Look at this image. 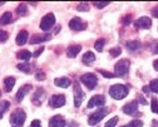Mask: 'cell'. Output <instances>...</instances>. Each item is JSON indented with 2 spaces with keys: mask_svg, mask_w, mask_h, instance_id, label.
<instances>
[{
  "mask_svg": "<svg viewBox=\"0 0 158 127\" xmlns=\"http://www.w3.org/2000/svg\"><path fill=\"white\" fill-rule=\"evenodd\" d=\"M153 68H154V69H156V71L158 72V59L153 62Z\"/></svg>",
  "mask_w": 158,
  "mask_h": 127,
  "instance_id": "obj_44",
  "label": "cell"
},
{
  "mask_svg": "<svg viewBox=\"0 0 158 127\" xmlns=\"http://www.w3.org/2000/svg\"><path fill=\"white\" fill-rule=\"evenodd\" d=\"M82 60H83L84 64L89 66V64H92V63L95 60V55H94V53H93V52L88 50V52H85V53H84V55H83Z\"/></svg>",
  "mask_w": 158,
  "mask_h": 127,
  "instance_id": "obj_20",
  "label": "cell"
},
{
  "mask_svg": "<svg viewBox=\"0 0 158 127\" xmlns=\"http://www.w3.org/2000/svg\"><path fill=\"white\" fill-rule=\"evenodd\" d=\"M14 84H15V78H14V77H8V78H5V81H4L5 91H6V92H10V91L14 88Z\"/></svg>",
  "mask_w": 158,
  "mask_h": 127,
  "instance_id": "obj_21",
  "label": "cell"
},
{
  "mask_svg": "<svg viewBox=\"0 0 158 127\" xmlns=\"http://www.w3.org/2000/svg\"><path fill=\"white\" fill-rule=\"evenodd\" d=\"M81 81L88 90H94L98 84V78L94 73H87L81 77Z\"/></svg>",
  "mask_w": 158,
  "mask_h": 127,
  "instance_id": "obj_5",
  "label": "cell"
},
{
  "mask_svg": "<svg viewBox=\"0 0 158 127\" xmlns=\"http://www.w3.org/2000/svg\"><path fill=\"white\" fill-rule=\"evenodd\" d=\"M151 108H152V112H153V113H158V101H157L156 98L152 99Z\"/></svg>",
  "mask_w": 158,
  "mask_h": 127,
  "instance_id": "obj_31",
  "label": "cell"
},
{
  "mask_svg": "<svg viewBox=\"0 0 158 127\" xmlns=\"http://www.w3.org/2000/svg\"><path fill=\"white\" fill-rule=\"evenodd\" d=\"M16 11H18V14L20 15V16H24V15H27V13H28V8H27L25 4H20V5L18 7Z\"/></svg>",
  "mask_w": 158,
  "mask_h": 127,
  "instance_id": "obj_28",
  "label": "cell"
},
{
  "mask_svg": "<svg viewBox=\"0 0 158 127\" xmlns=\"http://www.w3.org/2000/svg\"><path fill=\"white\" fill-rule=\"evenodd\" d=\"M55 23V16L53 13H49L47 14L43 19H42V22H40V29L42 30H49Z\"/></svg>",
  "mask_w": 158,
  "mask_h": 127,
  "instance_id": "obj_6",
  "label": "cell"
},
{
  "mask_svg": "<svg viewBox=\"0 0 158 127\" xmlns=\"http://www.w3.org/2000/svg\"><path fill=\"white\" fill-rule=\"evenodd\" d=\"M134 27L138 29H149L152 27V20L148 16H142L135 20Z\"/></svg>",
  "mask_w": 158,
  "mask_h": 127,
  "instance_id": "obj_9",
  "label": "cell"
},
{
  "mask_svg": "<svg viewBox=\"0 0 158 127\" xmlns=\"http://www.w3.org/2000/svg\"><path fill=\"white\" fill-rule=\"evenodd\" d=\"M44 96H45L44 90L43 88H38L36 92H35V94H34V97H33V102L36 106H39V104H40V102H42V99L44 98Z\"/></svg>",
  "mask_w": 158,
  "mask_h": 127,
  "instance_id": "obj_18",
  "label": "cell"
},
{
  "mask_svg": "<svg viewBox=\"0 0 158 127\" xmlns=\"http://www.w3.org/2000/svg\"><path fill=\"white\" fill-rule=\"evenodd\" d=\"M11 20H13L11 13L6 11V13H4L2 16H0V24H2V25H6V24H9L11 22Z\"/></svg>",
  "mask_w": 158,
  "mask_h": 127,
  "instance_id": "obj_22",
  "label": "cell"
},
{
  "mask_svg": "<svg viewBox=\"0 0 158 127\" xmlns=\"http://www.w3.org/2000/svg\"><path fill=\"white\" fill-rule=\"evenodd\" d=\"M142 126H143V122L141 120H134L128 125V127H142Z\"/></svg>",
  "mask_w": 158,
  "mask_h": 127,
  "instance_id": "obj_33",
  "label": "cell"
},
{
  "mask_svg": "<svg viewBox=\"0 0 158 127\" xmlns=\"http://www.w3.org/2000/svg\"><path fill=\"white\" fill-rule=\"evenodd\" d=\"M31 55H33V54H31L29 50H20V52H18V54H16V57H18L19 59H23V60L30 59Z\"/></svg>",
  "mask_w": 158,
  "mask_h": 127,
  "instance_id": "obj_24",
  "label": "cell"
},
{
  "mask_svg": "<svg viewBox=\"0 0 158 127\" xmlns=\"http://www.w3.org/2000/svg\"><path fill=\"white\" fill-rule=\"evenodd\" d=\"M54 83L56 87H60V88H68L70 86V79L69 78H65V77H62V78H56L54 79Z\"/></svg>",
  "mask_w": 158,
  "mask_h": 127,
  "instance_id": "obj_16",
  "label": "cell"
},
{
  "mask_svg": "<svg viewBox=\"0 0 158 127\" xmlns=\"http://www.w3.org/2000/svg\"><path fill=\"white\" fill-rule=\"evenodd\" d=\"M123 112L126 115H131V116H134L137 115L138 112V102L137 101H132V102H128L124 107H123Z\"/></svg>",
  "mask_w": 158,
  "mask_h": 127,
  "instance_id": "obj_11",
  "label": "cell"
},
{
  "mask_svg": "<svg viewBox=\"0 0 158 127\" xmlns=\"http://www.w3.org/2000/svg\"><path fill=\"white\" fill-rule=\"evenodd\" d=\"M50 39V35H40V34H35L30 38V44H36V43H42Z\"/></svg>",
  "mask_w": 158,
  "mask_h": 127,
  "instance_id": "obj_19",
  "label": "cell"
},
{
  "mask_svg": "<svg viewBox=\"0 0 158 127\" xmlns=\"http://www.w3.org/2000/svg\"><path fill=\"white\" fill-rule=\"evenodd\" d=\"M122 127H128V126H122Z\"/></svg>",
  "mask_w": 158,
  "mask_h": 127,
  "instance_id": "obj_46",
  "label": "cell"
},
{
  "mask_svg": "<svg viewBox=\"0 0 158 127\" xmlns=\"http://www.w3.org/2000/svg\"><path fill=\"white\" fill-rule=\"evenodd\" d=\"M73 92H74V106L75 107H79L81 103L83 102V99H84V93H83L81 86H79L78 83H74Z\"/></svg>",
  "mask_w": 158,
  "mask_h": 127,
  "instance_id": "obj_7",
  "label": "cell"
},
{
  "mask_svg": "<svg viewBox=\"0 0 158 127\" xmlns=\"http://www.w3.org/2000/svg\"><path fill=\"white\" fill-rule=\"evenodd\" d=\"M109 94L114 99H123L128 96V87L124 84H114L109 88Z\"/></svg>",
  "mask_w": 158,
  "mask_h": 127,
  "instance_id": "obj_1",
  "label": "cell"
},
{
  "mask_svg": "<svg viewBox=\"0 0 158 127\" xmlns=\"http://www.w3.org/2000/svg\"><path fill=\"white\" fill-rule=\"evenodd\" d=\"M104 103H106L104 96H94V97H92L89 99L87 107L88 108H93V107H97V106H99V107H101V106H103Z\"/></svg>",
  "mask_w": 158,
  "mask_h": 127,
  "instance_id": "obj_12",
  "label": "cell"
},
{
  "mask_svg": "<svg viewBox=\"0 0 158 127\" xmlns=\"http://www.w3.org/2000/svg\"><path fill=\"white\" fill-rule=\"evenodd\" d=\"M27 115L23 110H15L10 116V123L13 127H22L25 122Z\"/></svg>",
  "mask_w": 158,
  "mask_h": 127,
  "instance_id": "obj_3",
  "label": "cell"
},
{
  "mask_svg": "<svg viewBox=\"0 0 158 127\" xmlns=\"http://www.w3.org/2000/svg\"><path fill=\"white\" fill-rule=\"evenodd\" d=\"M131 20H132V16H131V15H127L126 18H123L122 23H123V25H128V24L131 23Z\"/></svg>",
  "mask_w": 158,
  "mask_h": 127,
  "instance_id": "obj_39",
  "label": "cell"
},
{
  "mask_svg": "<svg viewBox=\"0 0 158 127\" xmlns=\"http://www.w3.org/2000/svg\"><path fill=\"white\" fill-rule=\"evenodd\" d=\"M49 104L52 106L53 108H59L63 107L65 104V97L63 94H54L52 96V98L49 99Z\"/></svg>",
  "mask_w": 158,
  "mask_h": 127,
  "instance_id": "obj_8",
  "label": "cell"
},
{
  "mask_svg": "<svg viewBox=\"0 0 158 127\" xmlns=\"http://www.w3.org/2000/svg\"><path fill=\"white\" fill-rule=\"evenodd\" d=\"M117 122H118V117H113V118H110V120L106 123V126H104V127H115Z\"/></svg>",
  "mask_w": 158,
  "mask_h": 127,
  "instance_id": "obj_32",
  "label": "cell"
},
{
  "mask_svg": "<svg viewBox=\"0 0 158 127\" xmlns=\"http://www.w3.org/2000/svg\"><path fill=\"white\" fill-rule=\"evenodd\" d=\"M30 90H31L30 84H25V86H23L22 88H19V91H18V93H16V101H18V102L23 101V98L25 97L27 93L30 92Z\"/></svg>",
  "mask_w": 158,
  "mask_h": 127,
  "instance_id": "obj_14",
  "label": "cell"
},
{
  "mask_svg": "<svg viewBox=\"0 0 158 127\" xmlns=\"http://www.w3.org/2000/svg\"><path fill=\"white\" fill-rule=\"evenodd\" d=\"M30 127H42V123H40V121H39V120H34L31 122Z\"/></svg>",
  "mask_w": 158,
  "mask_h": 127,
  "instance_id": "obj_40",
  "label": "cell"
},
{
  "mask_svg": "<svg viewBox=\"0 0 158 127\" xmlns=\"http://www.w3.org/2000/svg\"><path fill=\"white\" fill-rule=\"evenodd\" d=\"M77 9L81 10V11H87V10L89 9V4H88V3H82V4H79V5L77 7Z\"/></svg>",
  "mask_w": 158,
  "mask_h": 127,
  "instance_id": "obj_36",
  "label": "cell"
},
{
  "mask_svg": "<svg viewBox=\"0 0 158 127\" xmlns=\"http://www.w3.org/2000/svg\"><path fill=\"white\" fill-rule=\"evenodd\" d=\"M18 69L23 71L24 73H30L31 66H30V63H20V64H18Z\"/></svg>",
  "mask_w": 158,
  "mask_h": 127,
  "instance_id": "obj_26",
  "label": "cell"
},
{
  "mask_svg": "<svg viewBox=\"0 0 158 127\" xmlns=\"http://www.w3.org/2000/svg\"><path fill=\"white\" fill-rule=\"evenodd\" d=\"M148 88H149L153 93H158V79H153V81H151Z\"/></svg>",
  "mask_w": 158,
  "mask_h": 127,
  "instance_id": "obj_27",
  "label": "cell"
},
{
  "mask_svg": "<svg viewBox=\"0 0 158 127\" xmlns=\"http://www.w3.org/2000/svg\"><path fill=\"white\" fill-rule=\"evenodd\" d=\"M82 50V46H79V44H73L70 47H68L67 49V54L69 58H75L78 55V53H81Z\"/></svg>",
  "mask_w": 158,
  "mask_h": 127,
  "instance_id": "obj_15",
  "label": "cell"
},
{
  "mask_svg": "<svg viewBox=\"0 0 158 127\" xmlns=\"http://www.w3.org/2000/svg\"><path fill=\"white\" fill-rule=\"evenodd\" d=\"M156 52H157V53H158V46H157V48H156Z\"/></svg>",
  "mask_w": 158,
  "mask_h": 127,
  "instance_id": "obj_45",
  "label": "cell"
},
{
  "mask_svg": "<svg viewBox=\"0 0 158 127\" xmlns=\"http://www.w3.org/2000/svg\"><path fill=\"white\" fill-rule=\"evenodd\" d=\"M138 101H139L142 104H147V101L144 99V97H143V96H139V98H138Z\"/></svg>",
  "mask_w": 158,
  "mask_h": 127,
  "instance_id": "obj_43",
  "label": "cell"
},
{
  "mask_svg": "<svg viewBox=\"0 0 158 127\" xmlns=\"http://www.w3.org/2000/svg\"><path fill=\"white\" fill-rule=\"evenodd\" d=\"M99 72H101V73H102V76H103V77H106V78H114V77H115L114 74H112V73H109V72H107V71H103V69H101Z\"/></svg>",
  "mask_w": 158,
  "mask_h": 127,
  "instance_id": "obj_38",
  "label": "cell"
},
{
  "mask_svg": "<svg viewBox=\"0 0 158 127\" xmlns=\"http://www.w3.org/2000/svg\"><path fill=\"white\" fill-rule=\"evenodd\" d=\"M93 4H94V7H95V8H98V9H102V8L107 7L109 3H108V2H103V3H98V2H94Z\"/></svg>",
  "mask_w": 158,
  "mask_h": 127,
  "instance_id": "obj_37",
  "label": "cell"
},
{
  "mask_svg": "<svg viewBox=\"0 0 158 127\" xmlns=\"http://www.w3.org/2000/svg\"><path fill=\"white\" fill-rule=\"evenodd\" d=\"M107 113H108V108H106V107H102V108H99L98 111H95V112L92 113V115L89 116V118H88L89 125L94 126V125H97V123H99V122L107 116Z\"/></svg>",
  "mask_w": 158,
  "mask_h": 127,
  "instance_id": "obj_4",
  "label": "cell"
},
{
  "mask_svg": "<svg viewBox=\"0 0 158 127\" xmlns=\"http://www.w3.org/2000/svg\"><path fill=\"white\" fill-rule=\"evenodd\" d=\"M129 66L131 63L127 59H121L119 62L115 63V67H114V76L115 77H126L128 74L129 71Z\"/></svg>",
  "mask_w": 158,
  "mask_h": 127,
  "instance_id": "obj_2",
  "label": "cell"
},
{
  "mask_svg": "<svg viewBox=\"0 0 158 127\" xmlns=\"http://www.w3.org/2000/svg\"><path fill=\"white\" fill-rule=\"evenodd\" d=\"M8 38H9V34H8V32H5V30H0V42H6L8 40Z\"/></svg>",
  "mask_w": 158,
  "mask_h": 127,
  "instance_id": "obj_34",
  "label": "cell"
},
{
  "mask_svg": "<svg viewBox=\"0 0 158 127\" xmlns=\"http://www.w3.org/2000/svg\"><path fill=\"white\" fill-rule=\"evenodd\" d=\"M127 48L129 50H138L141 48V43L138 40H132V42H127Z\"/></svg>",
  "mask_w": 158,
  "mask_h": 127,
  "instance_id": "obj_23",
  "label": "cell"
},
{
  "mask_svg": "<svg viewBox=\"0 0 158 127\" xmlns=\"http://www.w3.org/2000/svg\"><path fill=\"white\" fill-rule=\"evenodd\" d=\"M109 53H110V55L112 57H119L121 55V53H122V49L119 48V47H117V48H112L110 50H109Z\"/></svg>",
  "mask_w": 158,
  "mask_h": 127,
  "instance_id": "obj_30",
  "label": "cell"
},
{
  "mask_svg": "<svg viewBox=\"0 0 158 127\" xmlns=\"http://www.w3.org/2000/svg\"><path fill=\"white\" fill-rule=\"evenodd\" d=\"M49 127H65V120L62 116H53L49 120Z\"/></svg>",
  "mask_w": 158,
  "mask_h": 127,
  "instance_id": "obj_13",
  "label": "cell"
},
{
  "mask_svg": "<svg viewBox=\"0 0 158 127\" xmlns=\"http://www.w3.org/2000/svg\"><path fill=\"white\" fill-rule=\"evenodd\" d=\"M151 13H152V15H153L154 18H158V5H156L154 8H152Z\"/></svg>",
  "mask_w": 158,
  "mask_h": 127,
  "instance_id": "obj_41",
  "label": "cell"
},
{
  "mask_svg": "<svg viewBox=\"0 0 158 127\" xmlns=\"http://www.w3.org/2000/svg\"><path fill=\"white\" fill-rule=\"evenodd\" d=\"M69 28L72 30H84L87 28V24L81 18H73L69 22Z\"/></svg>",
  "mask_w": 158,
  "mask_h": 127,
  "instance_id": "obj_10",
  "label": "cell"
},
{
  "mask_svg": "<svg viewBox=\"0 0 158 127\" xmlns=\"http://www.w3.org/2000/svg\"><path fill=\"white\" fill-rule=\"evenodd\" d=\"M8 108H9V102H8V101H4V102L0 103V118L3 117V113H4Z\"/></svg>",
  "mask_w": 158,
  "mask_h": 127,
  "instance_id": "obj_29",
  "label": "cell"
},
{
  "mask_svg": "<svg viewBox=\"0 0 158 127\" xmlns=\"http://www.w3.org/2000/svg\"><path fill=\"white\" fill-rule=\"evenodd\" d=\"M106 39L104 38H99V39H97V42H95V44H94V47H95V49L98 50V52H102L103 50V48H104V46H106Z\"/></svg>",
  "mask_w": 158,
  "mask_h": 127,
  "instance_id": "obj_25",
  "label": "cell"
},
{
  "mask_svg": "<svg viewBox=\"0 0 158 127\" xmlns=\"http://www.w3.org/2000/svg\"><path fill=\"white\" fill-rule=\"evenodd\" d=\"M0 96H2V91H0Z\"/></svg>",
  "mask_w": 158,
  "mask_h": 127,
  "instance_id": "obj_47",
  "label": "cell"
},
{
  "mask_svg": "<svg viewBox=\"0 0 158 127\" xmlns=\"http://www.w3.org/2000/svg\"><path fill=\"white\" fill-rule=\"evenodd\" d=\"M43 50H44V47H40L39 49H36V50H35V53H34V57H39V55L42 54V52H43Z\"/></svg>",
  "mask_w": 158,
  "mask_h": 127,
  "instance_id": "obj_42",
  "label": "cell"
},
{
  "mask_svg": "<svg viewBox=\"0 0 158 127\" xmlns=\"http://www.w3.org/2000/svg\"><path fill=\"white\" fill-rule=\"evenodd\" d=\"M28 37H29V34L27 30H20L19 34L16 35V44H19V46L25 44L27 40H28Z\"/></svg>",
  "mask_w": 158,
  "mask_h": 127,
  "instance_id": "obj_17",
  "label": "cell"
},
{
  "mask_svg": "<svg viewBox=\"0 0 158 127\" xmlns=\"http://www.w3.org/2000/svg\"><path fill=\"white\" fill-rule=\"evenodd\" d=\"M35 78H36L38 81H44V79H45V73H44L43 71H36Z\"/></svg>",
  "mask_w": 158,
  "mask_h": 127,
  "instance_id": "obj_35",
  "label": "cell"
}]
</instances>
